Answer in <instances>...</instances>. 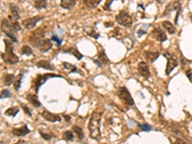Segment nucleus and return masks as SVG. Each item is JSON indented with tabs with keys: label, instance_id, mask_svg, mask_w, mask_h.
<instances>
[{
	"label": "nucleus",
	"instance_id": "nucleus-12",
	"mask_svg": "<svg viewBox=\"0 0 192 144\" xmlns=\"http://www.w3.org/2000/svg\"><path fill=\"white\" fill-rule=\"evenodd\" d=\"M137 70H139V73L145 79H148L150 77V70L148 64L145 62H140L139 63V67H137Z\"/></svg>",
	"mask_w": 192,
	"mask_h": 144
},
{
	"label": "nucleus",
	"instance_id": "nucleus-10",
	"mask_svg": "<svg viewBox=\"0 0 192 144\" xmlns=\"http://www.w3.org/2000/svg\"><path fill=\"white\" fill-rule=\"evenodd\" d=\"M152 38L155 39L156 40L160 41V43H163V41H165L167 39V36L165 34L164 29L160 28V27H156L154 28V30L152 31Z\"/></svg>",
	"mask_w": 192,
	"mask_h": 144
},
{
	"label": "nucleus",
	"instance_id": "nucleus-11",
	"mask_svg": "<svg viewBox=\"0 0 192 144\" xmlns=\"http://www.w3.org/2000/svg\"><path fill=\"white\" fill-rule=\"evenodd\" d=\"M40 115L43 116L46 121H49V122H60L62 120L61 115H56V113H52L46 110H43L41 111Z\"/></svg>",
	"mask_w": 192,
	"mask_h": 144
},
{
	"label": "nucleus",
	"instance_id": "nucleus-40",
	"mask_svg": "<svg viewBox=\"0 0 192 144\" xmlns=\"http://www.w3.org/2000/svg\"><path fill=\"white\" fill-rule=\"evenodd\" d=\"M63 117H64L65 119H67V122H69V121H70V119H71V117H70L69 115H63Z\"/></svg>",
	"mask_w": 192,
	"mask_h": 144
},
{
	"label": "nucleus",
	"instance_id": "nucleus-28",
	"mask_svg": "<svg viewBox=\"0 0 192 144\" xmlns=\"http://www.w3.org/2000/svg\"><path fill=\"white\" fill-rule=\"evenodd\" d=\"M9 20L12 23V25L15 27V29L16 30V31H20L21 26L19 25V19H15V17H14V16H12V15H9Z\"/></svg>",
	"mask_w": 192,
	"mask_h": 144
},
{
	"label": "nucleus",
	"instance_id": "nucleus-32",
	"mask_svg": "<svg viewBox=\"0 0 192 144\" xmlns=\"http://www.w3.org/2000/svg\"><path fill=\"white\" fill-rule=\"evenodd\" d=\"M22 77H23V74L21 73L19 77H17V79L14 82V87L15 91H19V89L20 88V86H21V81H22Z\"/></svg>",
	"mask_w": 192,
	"mask_h": 144
},
{
	"label": "nucleus",
	"instance_id": "nucleus-9",
	"mask_svg": "<svg viewBox=\"0 0 192 144\" xmlns=\"http://www.w3.org/2000/svg\"><path fill=\"white\" fill-rule=\"evenodd\" d=\"M43 17L40 15H36L33 17H30V19H26L22 21V26L26 29H32L35 28V26L37 25V23L39 22L40 20H43Z\"/></svg>",
	"mask_w": 192,
	"mask_h": 144
},
{
	"label": "nucleus",
	"instance_id": "nucleus-16",
	"mask_svg": "<svg viewBox=\"0 0 192 144\" xmlns=\"http://www.w3.org/2000/svg\"><path fill=\"white\" fill-rule=\"evenodd\" d=\"M37 67L39 68H44L47 70H55V67L50 63V62L45 61V60H41V61L37 63Z\"/></svg>",
	"mask_w": 192,
	"mask_h": 144
},
{
	"label": "nucleus",
	"instance_id": "nucleus-30",
	"mask_svg": "<svg viewBox=\"0 0 192 144\" xmlns=\"http://www.w3.org/2000/svg\"><path fill=\"white\" fill-rule=\"evenodd\" d=\"M73 132L78 135V139H79L80 140L84 139V137H85V134H84V131L82 130V128L78 127V126H74L73 128Z\"/></svg>",
	"mask_w": 192,
	"mask_h": 144
},
{
	"label": "nucleus",
	"instance_id": "nucleus-1",
	"mask_svg": "<svg viewBox=\"0 0 192 144\" xmlns=\"http://www.w3.org/2000/svg\"><path fill=\"white\" fill-rule=\"evenodd\" d=\"M101 117H102V112L98 111H94L92 112L91 120H89V123H88L89 135H91V139L95 140L101 139V132H100Z\"/></svg>",
	"mask_w": 192,
	"mask_h": 144
},
{
	"label": "nucleus",
	"instance_id": "nucleus-25",
	"mask_svg": "<svg viewBox=\"0 0 192 144\" xmlns=\"http://www.w3.org/2000/svg\"><path fill=\"white\" fill-rule=\"evenodd\" d=\"M101 1L102 0H83L84 4H85L87 8H91V9L96 8L100 4Z\"/></svg>",
	"mask_w": 192,
	"mask_h": 144
},
{
	"label": "nucleus",
	"instance_id": "nucleus-6",
	"mask_svg": "<svg viewBox=\"0 0 192 144\" xmlns=\"http://www.w3.org/2000/svg\"><path fill=\"white\" fill-rule=\"evenodd\" d=\"M115 20L119 25H122L124 27H131L132 24H133L132 17L130 16V15L127 13V12H125V11L120 12V13L116 15Z\"/></svg>",
	"mask_w": 192,
	"mask_h": 144
},
{
	"label": "nucleus",
	"instance_id": "nucleus-8",
	"mask_svg": "<svg viewBox=\"0 0 192 144\" xmlns=\"http://www.w3.org/2000/svg\"><path fill=\"white\" fill-rule=\"evenodd\" d=\"M1 58L6 63L9 64H15L19 63V57L13 51H5V53L1 54Z\"/></svg>",
	"mask_w": 192,
	"mask_h": 144
},
{
	"label": "nucleus",
	"instance_id": "nucleus-13",
	"mask_svg": "<svg viewBox=\"0 0 192 144\" xmlns=\"http://www.w3.org/2000/svg\"><path fill=\"white\" fill-rule=\"evenodd\" d=\"M51 48H52V39H44L38 46V49L41 53H45L47 51H49Z\"/></svg>",
	"mask_w": 192,
	"mask_h": 144
},
{
	"label": "nucleus",
	"instance_id": "nucleus-31",
	"mask_svg": "<svg viewBox=\"0 0 192 144\" xmlns=\"http://www.w3.org/2000/svg\"><path fill=\"white\" fill-rule=\"evenodd\" d=\"M21 53L23 55H26V56H31L33 54V50L32 48L28 46V45H23L21 47Z\"/></svg>",
	"mask_w": 192,
	"mask_h": 144
},
{
	"label": "nucleus",
	"instance_id": "nucleus-26",
	"mask_svg": "<svg viewBox=\"0 0 192 144\" xmlns=\"http://www.w3.org/2000/svg\"><path fill=\"white\" fill-rule=\"evenodd\" d=\"M34 7L37 10H43L47 8V1L46 0H36L34 3Z\"/></svg>",
	"mask_w": 192,
	"mask_h": 144
},
{
	"label": "nucleus",
	"instance_id": "nucleus-7",
	"mask_svg": "<svg viewBox=\"0 0 192 144\" xmlns=\"http://www.w3.org/2000/svg\"><path fill=\"white\" fill-rule=\"evenodd\" d=\"M164 57L167 59V64H166V70H165V74L168 76L170 75L171 72L176 68V67L178 65V60L176 59V57L172 55L170 53H164Z\"/></svg>",
	"mask_w": 192,
	"mask_h": 144
},
{
	"label": "nucleus",
	"instance_id": "nucleus-24",
	"mask_svg": "<svg viewBox=\"0 0 192 144\" xmlns=\"http://www.w3.org/2000/svg\"><path fill=\"white\" fill-rule=\"evenodd\" d=\"M3 82L5 86H11L15 82V75L14 74H5L3 77Z\"/></svg>",
	"mask_w": 192,
	"mask_h": 144
},
{
	"label": "nucleus",
	"instance_id": "nucleus-15",
	"mask_svg": "<svg viewBox=\"0 0 192 144\" xmlns=\"http://www.w3.org/2000/svg\"><path fill=\"white\" fill-rule=\"evenodd\" d=\"M179 9H181V2H180L179 0H177V1H174V2L170 3L169 5L167 6L165 11H164L163 15H166L169 14L170 12L175 11V10H179Z\"/></svg>",
	"mask_w": 192,
	"mask_h": 144
},
{
	"label": "nucleus",
	"instance_id": "nucleus-19",
	"mask_svg": "<svg viewBox=\"0 0 192 144\" xmlns=\"http://www.w3.org/2000/svg\"><path fill=\"white\" fill-rule=\"evenodd\" d=\"M76 5V0H61V7L65 10H71Z\"/></svg>",
	"mask_w": 192,
	"mask_h": 144
},
{
	"label": "nucleus",
	"instance_id": "nucleus-22",
	"mask_svg": "<svg viewBox=\"0 0 192 144\" xmlns=\"http://www.w3.org/2000/svg\"><path fill=\"white\" fill-rule=\"evenodd\" d=\"M98 61H99L102 64H107V63H110V60H109V58L107 57L105 50H101V51L98 53Z\"/></svg>",
	"mask_w": 192,
	"mask_h": 144
},
{
	"label": "nucleus",
	"instance_id": "nucleus-18",
	"mask_svg": "<svg viewBox=\"0 0 192 144\" xmlns=\"http://www.w3.org/2000/svg\"><path fill=\"white\" fill-rule=\"evenodd\" d=\"M26 99L31 103L34 107L36 108H39L40 107V102L38 98V96L36 95V94H27L26 96Z\"/></svg>",
	"mask_w": 192,
	"mask_h": 144
},
{
	"label": "nucleus",
	"instance_id": "nucleus-36",
	"mask_svg": "<svg viewBox=\"0 0 192 144\" xmlns=\"http://www.w3.org/2000/svg\"><path fill=\"white\" fill-rule=\"evenodd\" d=\"M21 108L23 109L24 112H25L27 115H29V116H32V112H31V110L29 109V107H27L25 104H21Z\"/></svg>",
	"mask_w": 192,
	"mask_h": 144
},
{
	"label": "nucleus",
	"instance_id": "nucleus-14",
	"mask_svg": "<svg viewBox=\"0 0 192 144\" xmlns=\"http://www.w3.org/2000/svg\"><path fill=\"white\" fill-rule=\"evenodd\" d=\"M12 133H13L14 135H15V136H24L30 133V130L28 129L26 125H24L20 128H14L13 131H12Z\"/></svg>",
	"mask_w": 192,
	"mask_h": 144
},
{
	"label": "nucleus",
	"instance_id": "nucleus-29",
	"mask_svg": "<svg viewBox=\"0 0 192 144\" xmlns=\"http://www.w3.org/2000/svg\"><path fill=\"white\" fill-rule=\"evenodd\" d=\"M63 139L65 141H72L74 139V134L72 131H65L63 135Z\"/></svg>",
	"mask_w": 192,
	"mask_h": 144
},
{
	"label": "nucleus",
	"instance_id": "nucleus-27",
	"mask_svg": "<svg viewBox=\"0 0 192 144\" xmlns=\"http://www.w3.org/2000/svg\"><path fill=\"white\" fill-rule=\"evenodd\" d=\"M19 112V108H16V107H12V108H10V109H8L7 111H5V115H8V116L14 117V116H15Z\"/></svg>",
	"mask_w": 192,
	"mask_h": 144
},
{
	"label": "nucleus",
	"instance_id": "nucleus-23",
	"mask_svg": "<svg viewBox=\"0 0 192 144\" xmlns=\"http://www.w3.org/2000/svg\"><path fill=\"white\" fill-rule=\"evenodd\" d=\"M64 53H69V54H72V55H74L76 57L77 60H81L83 58V55L82 54L78 51L76 48H73V47H70V48H67V49H64L63 50Z\"/></svg>",
	"mask_w": 192,
	"mask_h": 144
},
{
	"label": "nucleus",
	"instance_id": "nucleus-37",
	"mask_svg": "<svg viewBox=\"0 0 192 144\" xmlns=\"http://www.w3.org/2000/svg\"><path fill=\"white\" fill-rule=\"evenodd\" d=\"M139 127L142 131H145V132H149V131H151L152 130V127L150 126L149 124L145 123V124H141L139 125Z\"/></svg>",
	"mask_w": 192,
	"mask_h": 144
},
{
	"label": "nucleus",
	"instance_id": "nucleus-33",
	"mask_svg": "<svg viewBox=\"0 0 192 144\" xmlns=\"http://www.w3.org/2000/svg\"><path fill=\"white\" fill-rule=\"evenodd\" d=\"M63 67L65 69L70 70V72H76V71H77L76 65L71 64V63H63Z\"/></svg>",
	"mask_w": 192,
	"mask_h": 144
},
{
	"label": "nucleus",
	"instance_id": "nucleus-5",
	"mask_svg": "<svg viewBox=\"0 0 192 144\" xmlns=\"http://www.w3.org/2000/svg\"><path fill=\"white\" fill-rule=\"evenodd\" d=\"M117 95H118L119 99L121 100L124 104L128 105V106L135 105V101H134L133 97H132L130 91L127 89V87H119L118 91H117Z\"/></svg>",
	"mask_w": 192,
	"mask_h": 144
},
{
	"label": "nucleus",
	"instance_id": "nucleus-20",
	"mask_svg": "<svg viewBox=\"0 0 192 144\" xmlns=\"http://www.w3.org/2000/svg\"><path fill=\"white\" fill-rule=\"evenodd\" d=\"M144 55H145V58L150 63H154L156 60L159 57V52H153V51H146L145 53H144Z\"/></svg>",
	"mask_w": 192,
	"mask_h": 144
},
{
	"label": "nucleus",
	"instance_id": "nucleus-3",
	"mask_svg": "<svg viewBox=\"0 0 192 144\" xmlns=\"http://www.w3.org/2000/svg\"><path fill=\"white\" fill-rule=\"evenodd\" d=\"M44 36H45V29L43 27H39L30 35L29 43L34 47L38 48L39 43L44 39Z\"/></svg>",
	"mask_w": 192,
	"mask_h": 144
},
{
	"label": "nucleus",
	"instance_id": "nucleus-4",
	"mask_svg": "<svg viewBox=\"0 0 192 144\" xmlns=\"http://www.w3.org/2000/svg\"><path fill=\"white\" fill-rule=\"evenodd\" d=\"M62 78L61 75L58 74H50V73H46V74H39L37 77L33 80V87L35 88L36 93H38L39 91V87L43 85V84L48 80L51 79V78Z\"/></svg>",
	"mask_w": 192,
	"mask_h": 144
},
{
	"label": "nucleus",
	"instance_id": "nucleus-38",
	"mask_svg": "<svg viewBox=\"0 0 192 144\" xmlns=\"http://www.w3.org/2000/svg\"><path fill=\"white\" fill-rule=\"evenodd\" d=\"M112 1H113V0H107V1H106V4H105V6H104V9H105V10H110V6H111V4L112 3Z\"/></svg>",
	"mask_w": 192,
	"mask_h": 144
},
{
	"label": "nucleus",
	"instance_id": "nucleus-17",
	"mask_svg": "<svg viewBox=\"0 0 192 144\" xmlns=\"http://www.w3.org/2000/svg\"><path fill=\"white\" fill-rule=\"evenodd\" d=\"M161 25H163V27L164 28V30H166V31L169 33L170 35H174L176 33V28L175 26L173 25V23H171L170 21H163L161 22Z\"/></svg>",
	"mask_w": 192,
	"mask_h": 144
},
{
	"label": "nucleus",
	"instance_id": "nucleus-35",
	"mask_svg": "<svg viewBox=\"0 0 192 144\" xmlns=\"http://www.w3.org/2000/svg\"><path fill=\"white\" fill-rule=\"evenodd\" d=\"M11 96H12V94L9 89H3L1 91V98H9Z\"/></svg>",
	"mask_w": 192,
	"mask_h": 144
},
{
	"label": "nucleus",
	"instance_id": "nucleus-41",
	"mask_svg": "<svg viewBox=\"0 0 192 144\" xmlns=\"http://www.w3.org/2000/svg\"><path fill=\"white\" fill-rule=\"evenodd\" d=\"M187 77L189 78V79H191V71H187Z\"/></svg>",
	"mask_w": 192,
	"mask_h": 144
},
{
	"label": "nucleus",
	"instance_id": "nucleus-39",
	"mask_svg": "<svg viewBox=\"0 0 192 144\" xmlns=\"http://www.w3.org/2000/svg\"><path fill=\"white\" fill-rule=\"evenodd\" d=\"M51 39H52V40H55L58 45H61V44H62V39H60L59 38H57L56 36H52Z\"/></svg>",
	"mask_w": 192,
	"mask_h": 144
},
{
	"label": "nucleus",
	"instance_id": "nucleus-34",
	"mask_svg": "<svg viewBox=\"0 0 192 144\" xmlns=\"http://www.w3.org/2000/svg\"><path fill=\"white\" fill-rule=\"evenodd\" d=\"M39 134H40L41 137H43V139H45V140H50L52 139V135L51 134H46V133H44L43 130H39Z\"/></svg>",
	"mask_w": 192,
	"mask_h": 144
},
{
	"label": "nucleus",
	"instance_id": "nucleus-2",
	"mask_svg": "<svg viewBox=\"0 0 192 144\" xmlns=\"http://www.w3.org/2000/svg\"><path fill=\"white\" fill-rule=\"evenodd\" d=\"M1 31L4 33L9 39H11L14 43H17V36H16V30L12 25L10 20L7 19H3L1 20Z\"/></svg>",
	"mask_w": 192,
	"mask_h": 144
},
{
	"label": "nucleus",
	"instance_id": "nucleus-21",
	"mask_svg": "<svg viewBox=\"0 0 192 144\" xmlns=\"http://www.w3.org/2000/svg\"><path fill=\"white\" fill-rule=\"evenodd\" d=\"M9 8H10V13H11L10 15L14 16V17H15V19H19V16H20V15H19V13H20L19 8L17 7L15 4H11Z\"/></svg>",
	"mask_w": 192,
	"mask_h": 144
}]
</instances>
